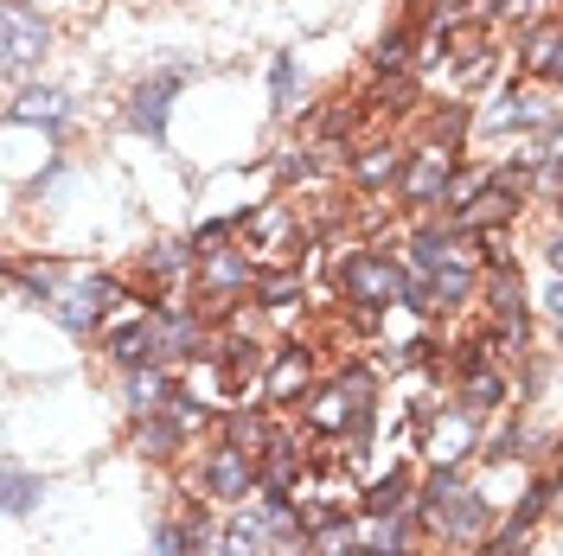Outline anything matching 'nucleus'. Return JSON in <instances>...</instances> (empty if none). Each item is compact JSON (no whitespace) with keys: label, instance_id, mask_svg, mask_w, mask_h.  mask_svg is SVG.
Segmentation results:
<instances>
[{"label":"nucleus","instance_id":"obj_1","mask_svg":"<svg viewBox=\"0 0 563 556\" xmlns=\"http://www.w3.org/2000/svg\"><path fill=\"white\" fill-rule=\"evenodd\" d=\"M115 301H122V281H115V276H103V269H65L58 294H52L45 308H52V320H58L65 333L97 340V333H103V320L115 313Z\"/></svg>","mask_w":563,"mask_h":556},{"label":"nucleus","instance_id":"obj_2","mask_svg":"<svg viewBox=\"0 0 563 556\" xmlns=\"http://www.w3.org/2000/svg\"><path fill=\"white\" fill-rule=\"evenodd\" d=\"M397 288H404V256L390 249H346L340 256V294L358 313H385L397 308Z\"/></svg>","mask_w":563,"mask_h":556},{"label":"nucleus","instance_id":"obj_3","mask_svg":"<svg viewBox=\"0 0 563 556\" xmlns=\"http://www.w3.org/2000/svg\"><path fill=\"white\" fill-rule=\"evenodd\" d=\"M192 487H199V499L238 505V499H250V492L263 487V460H256L250 448H238V442H218V448H211L206 460H199Z\"/></svg>","mask_w":563,"mask_h":556},{"label":"nucleus","instance_id":"obj_4","mask_svg":"<svg viewBox=\"0 0 563 556\" xmlns=\"http://www.w3.org/2000/svg\"><path fill=\"white\" fill-rule=\"evenodd\" d=\"M256 276H263V263L250 256V249H199V294L218 301V308H238L244 294H256Z\"/></svg>","mask_w":563,"mask_h":556},{"label":"nucleus","instance_id":"obj_5","mask_svg":"<svg viewBox=\"0 0 563 556\" xmlns=\"http://www.w3.org/2000/svg\"><path fill=\"white\" fill-rule=\"evenodd\" d=\"M487 320L493 333L512 346V358H531V301H526L519 269H493L487 276Z\"/></svg>","mask_w":563,"mask_h":556},{"label":"nucleus","instance_id":"obj_6","mask_svg":"<svg viewBox=\"0 0 563 556\" xmlns=\"http://www.w3.org/2000/svg\"><path fill=\"white\" fill-rule=\"evenodd\" d=\"M474 448H481V416L467 403H442L435 416L422 422V460L429 467H461Z\"/></svg>","mask_w":563,"mask_h":556},{"label":"nucleus","instance_id":"obj_7","mask_svg":"<svg viewBox=\"0 0 563 556\" xmlns=\"http://www.w3.org/2000/svg\"><path fill=\"white\" fill-rule=\"evenodd\" d=\"M455 147H442V141H422L417 154L404 160V179H397V199L410 211L422 205H442V192H449V179H455Z\"/></svg>","mask_w":563,"mask_h":556},{"label":"nucleus","instance_id":"obj_8","mask_svg":"<svg viewBox=\"0 0 563 556\" xmlns=\"http://www.w3.org/2000/svg\"><path fill=\"white\" fill-rule=\"evenodd\" d=\"M186 77L192 70L174 65V70H154V77H141L135 90H129V129L147 141H167V115H174V97L186 90Z\"/></svg>","mask_w":563,"mask_h":556},{"label":"nucleus","instance_id":"obj_9","mask_svg":"<svg viewBox=\"0 0 563 556\" xmlns=\"http://www.w3.org/2000/svg\"><path fill=\"white\" fill-rule=\"evenodd\" d=\"M206 320L179 301H154V365H186L206 352Z\"/></svg>","mask_w":563,"mask_h":556},{"label":"nucleus","instance_id":"obj_10","mask_svg":"<svg viewBox=\"0 0 563 556\" xmlns=\"http://www.w3.org/2000/svg\"><path fill=\"white\" fill-rule=\"evenodd\" d=\"M45 45H52V20L38 13L33 0H7V77L13 84L45 58Z\"/></svg>","mask_w":563,"mask_h":556},{"label":"nucleus","instance_id":"obj_11","mask_svg":"<svg viewBox=\"0 0 563 556\" xmlns=\"http://www.w3.org/2000/svg\"><path fill=\"white\" fill-rule=\"evenodd\" d=\"M422 524H429L442 544H487V537H493V505L474 487H461L442 512H429Z\"/></svg>","mask_w":563,"mask_h":556},{"label":"nucleus","instance_id":"obj_12","mask_svg":"<svg viewBox=\"0 0 563 556\" xmlns=\"http://www.w3.org/2000/svg\"><path fill=\"white\" fill-rule=\"evenodd\" d=\"M308 390H314V352L308 346H276L269 352V371H263V403H308Z\"/></svg>","mask_w":563,"mask_h":556},{"label":"nucleus","instance_id":"obj_13","mask_svg":"<svg viewBox=\"0 0 563 556\" xmlns=\"http://www.w3.org/2000/svg\"><path fill=\"white\" fill-rule=\"evenodd\" d=\"M211 544V512L199 499H179L167 519L154 524V556H206Z\"/></svg>","mask_w":563,"mask_h":556},{"label":"nucleus","instance_id":"obj_14","mask_svg":"<svg viewBox=\"0 0 563 556\" xmlns=\"http://www.w3.org/2000/svg\"><path fill=\"white\" fill-rule=\"evenodd\" d=\"M404 147L390 135H378V141H365V147H352V160H346V179L358 186V192H385V186H397L404 179Z\"/></svg>","mask_w":563,"mask_h":556},{"label":"nucleus","instance_id":"obj_15","mask_svg":"<svg viewBox=\"0 0 563 556\" xmlns=\"http://www.w3.org/2000/svg\"><path fill=\"white\" fill-rule=\"evenodd\" d=\"M455 403H467L481 422L499 416V410H506V365H461L455 371Z\"/></svg>","mask_w":563,"mask_h":556},{"label":"nucleus","instance_id":"obj_16","mask_svg":"<svg viewBox=\"0 0 563 556\" xmlns=\"http://www.w3.org/2000/svg\"><path fill=\"white\" fill-rule=\"evenodd\" d=\"M179 383L167 378V365H135V371H122V403H129V416H161L167 403H174Z\"/></svg>","mask_w":563,"mask_h":556},{"label":"nucleus","instance_id":"obj_17","mask_svg":"<svg viewBox=\"0 0 563 556\" xmlns=\"http://www.w3.org/2000/svg\"><path fill=\"white\" fill-rule=\"evenodd\" d=\"M404 505H417V467H410V460H397L385 480H372V487L358 492V519H378V512H404Z\"/></svg>","mask_w":563,"mask_h":556},{"label":"nucleus","instance_id":"obj_18","mask_svg":"<svg viewBox=\"0 0 563 556\" xmlns=\"http://www.w3.org/2000/svg\"><path fill=\"white\" fill-rule=\"evenodd\" d=\"M526 77L563 90V20H544V26L526 38Z\"/></svg>","mask_w":563,"mask_h":556},{"label":"nucleus","instance_id":"obj_19","mask_svg":"<svg viewBox=\"0 0 563 556\" xmlns=\"http://www.w3.org/2000/svg\"><path fill=\"white\" fill-rule=\"evenodd\" d=\"M186 435H192V429H179L167 410H161V416H135V454L154 460V467H167V460L186 448Z\"/></svg>","mask_w":563,"mask_h":556},{"label":"nucleus","instance_id":"obj_20","mask_svg":"<svg viewBox=\"0 0 563 556\" xmlns=\"http://www.w3.org/2000/svg\"><path fill=\"white\" fill-rule=\"evenodd\" d=\"M141 276H147V288H174V281L199 276V256H192V244H154L141 256Z\"/></svg>","mask_w":563,"mask_h":556},{"label":"nucleus","instance_id":"obj_21","mask_svg":"<svg viewBox=\"0 0 563 556\" xmlns=\"http://www.w3.org/2000/svg\"><path fill=\"white\" fill-rule=\"evenodd\" d=\"M422 58V33H417V20H404V26H390L385 38H378V52H372V70L378 77H404V70Z\"/></svg>","mask_w":563,"mask_h":556},{"label":"nucleus","instance_id":"obj_22","mask_svg":"<svg viewBox=\"0 0 563 556\" xmlns=\"http://www.w3.org/2000/svg\"><path fill=\"white\" fill-rule=\"evenodd\" d=\"M308 474V460H301V442L288 435V429H276L269 435V448H263V487H282V492H295V480Z\"/></svg>","mask_w":563,"mask_h":556},{"label":"nucleus","instance_id":"obj_23","mask_svg":"<svg viewBox=\"0 0 563 556\" xmlns=\"http://www.w3.org/2000/svg\"><path fill=\"white\" fill-rule=\"evenodd\" d=\"M70 115V97L65 90H20L7 103V122H38V129H65Z\"/></svg>","mask_w":563,"mask_h":556},{"label":"nucleus","instance_id":"obj_24","mask_svg":"<svg viewBox=\"0 0 563 556\" xmlns=\"http://www.w3.org/2000/svg\"><path fill=\"white\" fill-rule=\"evenodd\" d=\"M250 301H256V308H269V313H288V308H301V301H308V281H301V269H263Z\"/></svg>","mask_w":563,"mask_h":556},{"label":"nucleus","instance_id":"obj_25","mask_svg":"<svg viewBox=\"0 0 563 556\" xmlns=\"http://www.w3.org/2000/svg\"><path fill=\"white\" fill-rule=\"evenodd\" d=\"M417 109V77L404 70V77H378V90H372V115H385V122H397V115H410Z\"/></svg>","mask_w":563,"mask_h":556},{"label":"nucleus","instance_id":"obj_26","mask_svg":"<svg viewBox=\"0 0 563 556\" xmlns=\"http://www.w3.org/2000/svg\"><path fill=\"white\" fill-rule=\"evenodd\" d=\"M218 429H224V442H238V448H250L256 460H263V448H269V435H276V429L263 422V410H231V416L218 422Z\"/></svg>","mask_w":563,"mask_h":556},{"label":"nucleus","instance_id":"obj_27","mask_svg":"<svg viewBox=\"0 0 563 556\" xmlns=\"http://www.w3.org/2000/svg\"><path fill=\"white\" fill-rule=\"evenodd\" d=\"M38 499H45V480H38V474H26L20 460H7V512H13V519H26Z\"/></svg>","mask_w":563,"mask_h":556},{"label":"nucleus","instance_id":"obj_28","mask_svg":"<svg viewBox=\"0 0 563 556\" xmlns=\"http://www.w3.org/2000/svg\"><path fill=\"white\" fill-rule=\"evenodd\" d=\"M493 179H499L493 167H467V174H455V179H449V192H442V218H455L461 205H474Z\"/></svg>","mask_w":563,"mask_h":556},{"label":"nucleus","instance_id":"obj_29","mask_svg":"<svg viewBox=\"0 0 563 556\" xmlns=\"http://www.w3.org/2000/svg\"><path fill=\"white\" fill-rule=\"evenodd\" d=\"M474 122H481V115H474L467 103H442L435 115H429V141H442V147H461V135H467Z\"/></svg>","mask_w":563,"mask_h":556},{"label":"nucleus","instance_id":"obj_30","mask_svg":"<svg viewBox=\"0 0 563 556\" xmlns=\"http://www.w3.org/2000/svg\"><path fill=\"white\" fill-rule=\"evenodd\" d=\"M320 167H327V154H320V141H314V147H288V154L276 160L282 186H308V179H320Z\"/></svg>","mask_w":563,"mask_h":556},{"label":"nucleus","instance_id":"obj_31","mask_svg":"<svg viewBox=\"0 0 563 556\" xmlns=\"http://www.w3.org/2000/svg\"><path fill=\"white\" fill-rule=\"evenodd\" d=\"M295 84H301L295 52H276V65H269V103H276V115H288V109H295Z\"/></svg>","mask_w":563,"mask_h":556},{"label":"nucleus","instance_id":"obj_32","mask_svg":"<svg viewBox=\"0 0 563 556\" xmlns=\"http://www.w3.org/2000/svg\"><path fill=\"white\" fill-rule=\"evenodd\" d=\"M519 442H526V435H519V422H506V435H493V442H487V460H512Z\"/></svg>","mask_w":563,"mask_h":556},{"label":"nucleus","instance_id":"obj_33","mask_svg":"<svg viewBox=\"0 0 563 556\" xmlns=\"http://www.w3.org/2000/svg\"><path fill=\"white\" fill-rule=\"evenodd\" d=\"M544 313H551V320H563V269L551 276V288H544Z\"/></svg>","mask_w":563,"mask_h":556},{"label":"nucleus","instance_id":"obj_34","mask_svg":"<svg viewBox=\"0 0 563 556\" xmlns=\"http://www.w3.org/2000/svg\"><path fill=\"white\" fill-rule=\"evenodd\" d=\"M512 7H519V0H474V13H481V20H506Z\"/></svg>","mask_w":563,"mask_h":556},{"label":"nucleus","instance_id":"obj_35","mask_svg":"<svg viewBox=\"0 0 563 556\" xmlns=\"http://www.w3.org/2000/svg\"><path fill=\"white\" fill-rule=\"evenodd\" d=\"M352 556H397V551H385V544H372V537H358V544H352Z\"/></svg>","mask_w":563,"mask_h":556},{"label":"nucleus","instance_id":"obj_36","mask_svg":"<svg viewBox=\"0 0 563 556\" xmlns=\"http://www.w3.org/2000/svg\"><path fill=\"white\" fill-rule=\"evenodd\" d=\"M544 154H551V160H563V122L551 129V147H544Z\"/></svg>","mask_w":563,"mask_h":556},{"label":"nucleus","instance_id":"obj_37","mask_svg":"<svg viewBox=\"0 0 563 556\" xmlns=\"http://www.w3.org/2000/svg\"><path fill=\"white\" fill-rule=\"evenodd\" d=\"M467 556H487V551H467Z\"/></svg>","mask_w":563,"mask_h":556}]
</instances>
